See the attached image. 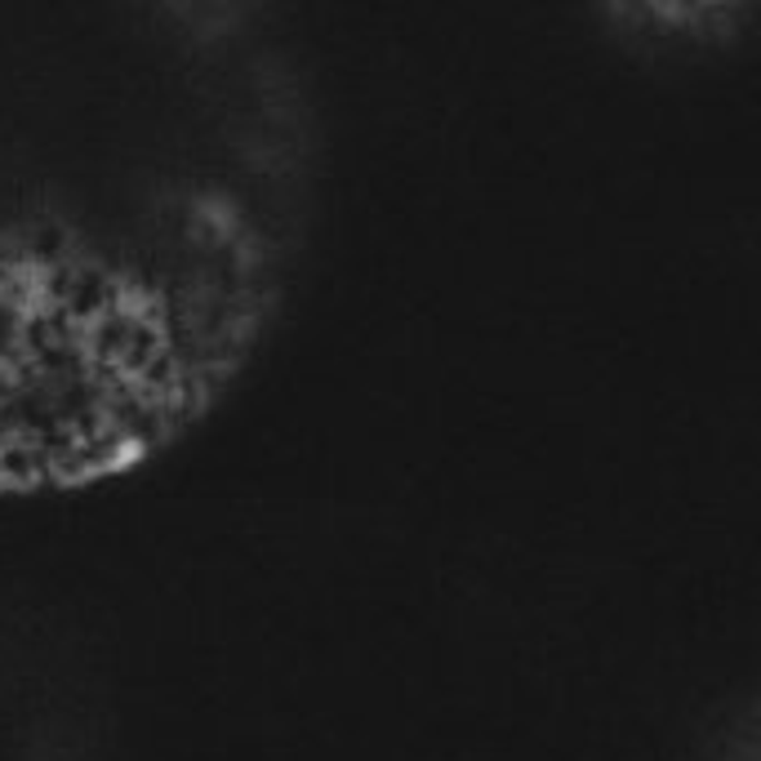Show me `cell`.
Here are the masks:
<instances>
[{
    "label": "cell",
    "instance_id": "obj_1",
    "mask_svg": "<svg viewBox=\"0 0 761 761\" xmlns=\"http://www.w3.org/2000/svg\"><path fill=\"white\" fill-rule=\"evenodd\" d=\"M41 246L0 254V499L121 481L219 410L254 316L170 303Z\"/></svg>",
    "mask_w": 761,
    "mask_h": 761
}]
</instances>
